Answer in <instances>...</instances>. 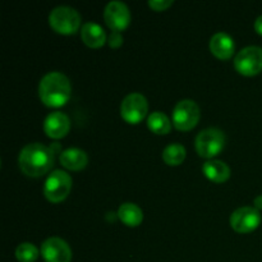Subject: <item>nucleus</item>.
I'll return each instance as SVG.
<instances>
[{"label":"nucleus","mask_w":262,"mask_h":262,"mask_svg":"<svg viewBox=\"0 0 262 262\" xmlns=\"http://www.w3.org/2000/svg\"><path fill=\"white\" fill-rule=\"evenodd\" d=\"M18 164L26 176L40 177L54 165V151L40 142L27 143L18 155Z\"/></svg>","instance_id":"obj_1"},{"label":"nucleus","mask_w":262,"mask_h":262,"mask_svg":"<svg viewBox=\"0 0 262 262\" xmlns=\"http://www.w3.org/2000/svg\"><path fill=\"white\" fill-rule=\"evenodd\" d=\"M71 94V81L61 72H49L38 83V96L48 106H61L68 101Z\"/></svg>","instance_id":"obj_2"},{"label":"nucleus","mask_w":262,"mask_h":262,"mask_svg":"<svg viewBox=\"0 0 262 262\" xmlns=\"http://www.w3.org/2000/svg\"><path fill=\"white\" fill-rule=\"evenodd\" d=\"M197 152L204 158H214L225 146V135L220 128L209 127L202 129L194 140Z\"/></svg>","instance_id":"obj_3"},{"label":"nucleus","mask_w":262,"mask_h":262,"mask_svg":"<svg viewBox=\"0 0 262 262\" xmlns=\"http://www.w3.org/2000/svg\"><path fill=\"white\" fill-rule=\"evenodd\" d=\"M49 23L59 33H74L81 26V15L74 8L68 5L55 7L49 14Z\"/></svg>","instance_id":"obj_4"},{"label":"nucleus","mask_w":262,"mask_h":262,"mask_svg":"<svg viewBox=\"0 0 262 262\" xmlns=\"http://www.w3.org/2000/svg\"><path fill=\"white\" fill-rule=\"evenodd\" d=\"M72 189V178L67 171L56 169L49 174L43 184V194L51 202H60L67 199Z\"/></svg>","instance_id":"obj_5"},{"label":"nucleus","mask_w":262,"mask_h":262,"mask_svg":"<svg viewBox=\"0 0 262 262\" xmlns=\"http://www.w3.org/2000/svg\"><path fill=\"white\" fill-rule=\"evenodd\" d=\"M200 106L191 99H184L177 102L173 109V123L177 129L189 130L199 123Z\"/></svg>","instance_id":"obj_6"},{"label":"nucleus","mask_w":262,"mask_h":262,"mask_svg":"<svg viewBox=\"0 0 262 262\" xmlns=\"http://www.w3.org/2000/svg\"><path fill=\"white\" fill-rule=\"evenodd\" d=\"M234 67L245 76H255L262 71V49L250 45L238 51L234 59Z\"/></svg>","instance_id":"obj_7"},{"label":"nucleus","mask_w":262,"mask_h":262,"mask_svg":"<svg viewBox=\"0 0 262 262\" xmlns=\"http://www.w3.org/2000/svg\"><path fill=\"white\" fill-rule=\"evenodd\" d=\"M147 99L140 92L128 94L120 104V114L128 123L141 122L147 114Z\"/></svg>","instance_id":"obj_8"},{"label":"nucleus","mask_w":262,"mask_h":262,"mask_svg":"<svg viewBox=\"0 0 262 262\" xmlns=\"http://www.w3.org/2000/svg\"><path fill=\"white\" fill-rule=\"evenodd\" d=\"M261 223V214L256 207L242 206L230 215V225L238 233H250Z\"/></svg>","instance_id":"obj_9"},{"label":"nucleus","mask_w":262,"mask_h":262,"mask_svg":"<svg viewBox=\"0 0 262 262\" xmlns=\"http://www.w3.org/2000/svg\"><path fill=\"white\" fill-rule=\"evenodd\" d=\"M104 19L113 31L120 32L129 25L130 12L125 3L119 2V0H113V2L107 3L106 7H105Z\"/></svg>","instance_id":"obj_10"},{"label":"nucleus","mask_w":262,"mask_h":262,"mask_svg":"<svg viewBox=\"0 0 262 262\" xmlns=\"http://www.w3.org/2000/svg\"><path fill=\"white\" fill-rule=\"evenodd\" d=\"M41 255L46 262H71L72 260L71 247L59 237H50L43 241Z\"/></svg>","instance_id":"obj_11"},{"label":"nucleus","mask_w":262,"mask_h":262,"mask_svg":"<svg viewBox=\"0 0 262 262\" xmlns=\"http://www.w3.org/2000/svg\"><path fill=\"white\" fill-rule=\"evenodd\" d=\"M71 120L67 114L61 112H53L43 120V130L51 138H61L68 133Z\"/></svg>","instance_id":"obj_12"},{"label":"nucleus","mask_w":262,"mask_h":262,"mask_svg":"<svg viewBox=\"0 0 262 262\" xmlns=\"http://www.w3.org/2000/svg\"><path fill=\"white\" fill-rule=\"evenodd\" d=\"M234 40L227 32H216L210 40V50L220 59H228L234 54Z\"/></svg>","instance_id":"obj_13"},{"label":"nucleus","mask_w":262,"mask_h":262,"mask_svg":"<svg viewBox=\"0 0 262 262\" xmlns=\"http://www.w3.org/2000/svg\"><path fill=\"white\" fill-rule=\"evenodd\" d=\"M81 38L90 48H100L106 41V33L99 23L86 22L81 28Z\"/></svg>","instance_id":"obj_14"},{"label":"nucleus","mask_w":262,"mask_h":262,"mask_svg":"<svg viewBox=\"0 0 262 262\" xmlns=\"http://www.w3.org/2000/svg\"><path fill=\"white\" fill-rule=\"evenodd\" d=\"M60 163L67 169L81 170V169L86 168L87 163H89V158H87V154L81 148L69 147L61 152Z\"/></svg>","instance_id":"obj_15"},{"label":"nucleus","mask_w":262,"mask_h":262,"mask_svg":"<svg viewBox=\"0 0 262 262\" xmlns=\"http://www.w3.org/2000/svg\"><path fill=\"white\" fill-rule=\"evenodd\" d=\"M202 171L210 181L216 182V183H223L230 177V168L228 164L216 159L207 160L202 165Z\"/></svg>","instance_id":"obj_16"},{"label":"nucleus","mask_w":262,"mask_h":262,"mask_svg":"<svg viewBox=\"0 0 262 262\" xmlns=\"http://www.w3.org/2000/svg\"><path fill=\"white\" fill-rule=\"evenodd\" d=\"M118 217L128 227H137L143 220V212L140 206L133 202H124L118 209Z\"/></svg>","instance_id":"obj_17"},{"label":"nucleus","mask_w":262,"mask_h":262,"mask_svg":"<svg viewBox=\"0 0 262 262\" xmlns=\"http://www.w3.org/2000/svg\"><path fill=\"white\" fill-rule=\"evenodd\" d=\"M147 125L152 132L158 135H166L171 129V122L168 115L163 112H154L148 115Z\"/></svg>","instance_id":"obj_18"},{"label":"nucleus","mask_w":262,"mask_h":262,"mask_svg":"<svg viewBox=\"0 0 262 262\" xmlns=\"http://www.w3.org/2000/svg\"><path fill=\"white\" fill-rule=\"evenodd\" d=\"M186 159V148L181 143H170L163 151V160L168 165H179Z\"/></svg>","instance_id":"obj_19"},{"label":"nucleus","mask_w":262,"mask_h":262,"mask_svg":"<svg viewBox=\"0 0 262 262\" xmlns=\"http://www.w3.org/2000/svg\"><path fill=\"white\" fill-rule=\"evenodd\" d=\"M15 257L19 262H35L38 257V248L30 242L20 243L15 250Z\"/></svg>","instance_id":"obj_20"},{"label":"nucleus","mask_w":262,"mask_h":262,"mask_svg":"<svg viewBox=\"0 0 262 262\" xmlns=\"http://www.w3.org/2000/svg\"><path fill=\"white\" fill-rule=\"evenodd\" d=\"M173 4V0H150L148 2V5H150L152 9L155 10H165L166 8H169Z\"/></svg>","instance_id":"obj_21"},{"label":"nucleus","mask_w":262,"mask_h":262,"mask_svg":"<svg viewBox=\"0 0 262 262\" xmlns=\"http://www.w3.org/2000/svg\"><path fill=\"white\" fill-rule=\"evenodd\" d=\"M107 41H109V45L112 46V48H119V46L123 43L122 33L117 32V31H112Z\"/></svg>","instance_id":"obj_22"},{"label":"nucleus","mask_w":262,"mask_h":262,"mask_svg":"<svg viewBox=\"0 0 262 262\" xmlns=\"http://www.w3.org/2000/svg\"><path fill=\"white\" fill-rule=\"evenodd\" d=\"M255 30L257 31L260 35H262V14L258 15L255 20Z\"/></svg>","instance_id":"obj_23"},{"label":"nucleus","mask_w":262,"mask_h":262,"mask_svg":"<svg viewBox=\"0 0 262 262\" xmlns=\"http://www.w3.org/2000/svg\"><path fill=\"white\" fill-rule=\"evenodd\" d=\"M253 205H255V207L258 210V211L262 210V194H260V196H257L255 200H253Z\"/></svg>","instance_id":"obj_24"}]
</instances>
